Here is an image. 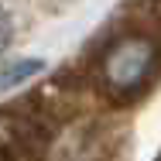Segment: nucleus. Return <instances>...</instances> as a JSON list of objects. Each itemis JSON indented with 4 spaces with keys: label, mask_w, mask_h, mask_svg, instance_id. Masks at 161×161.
<instances>
[{
    "label": "nucleus",
    "mask_w": 161,
    "mask_h": 161,
    "mask_svg": "<svg viewBox=\"0 0 161 161\" xmlns=\"http://www.w3.org/2000/svg\"><path fill=\"white\" fill-rule=\"evenodd\" d=\"M10 38H14V24H10V17H7V10L0 7V52L10 45Z\"/></svg>",
    "instance_id": "3"
},
{
    "label": "nucleus",
    "mask_w": 161,
    "mask_h": 161,
    "mask_svg": "<svg viewBox=\"0 0 161 161\" xmlns=\"http://www.w3.org/2000/svg\"><path fill=\"white\" fill-rule=\"evenodd\" d=\"M38 69H41L38 62H17V65H10V69H3V72H0V89L17 86L24 75H31V72H38Z\"/></svg>",
    "instance_id": "2"
},
{
    "label": "nucleus",
    "mask_w": 161,
    "mask_h": 161,
    "mask_svg": "<svg viewBox=\"0 0 161 161\" xmlns=\"http://www.w3.org/2000/svg\"><path fill=\"white\" fill-rule=\"evenodd\" d=\"M158 62V45L151 38L130 34L124 41H117L106 55H103V86L113 99H130L154 72Z\"/></svg>",
    "instance_id": "1"
}]
</instances>
